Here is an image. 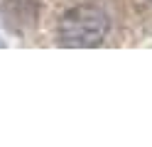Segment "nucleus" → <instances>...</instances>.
Listing matches in <instances>:
<instances>
[{"instance_id": "obj_1", "label": "nucleus", "mask_w": 152, "mask_h": 147, "mask_svg": "<svg viewBox=\"0 0 152 147\" xmlns=\"http://www.w3.org/2000/svg\"><path fill=\"white\" fill-rule=\"evenodd\" d=\"M110 29V17L101 5H74L56 25V39L64 47H98Z\"/></svg>"}, {"instance_id": "obj_2", "label": "nucleus", "mask_w": 152, "mask_h": 147, "mask_svg": "<svg viewBox=\"0 0 152 147\" xmlns=\"http://www.w3.org/2000/svg\"><path fill=\"white\" fill-rule=\"evenodd\" d=\"M0 17L15 34H27L39 17V0H3Z\"/></svg>"}, {"instance_id": "obj_3", "label": "nucleus", "mask_w": 152, "mask_h": 147, "mask_svg": "<svg viewBox=\"0 0 152 147\" xmlns=\"http://www.w3.org/2000/svg\"><path fill=\"white\" fill-rule=\"evenodd\" d=\"M0 44H3V42H0Z\"/></svg>"}, {"instance_id": "obj_4", "label": "nucleus", "mask_w": 152, "mask_h": 147, "mask_svg": "<svg viewBox=\"0 0 152 147\" xmlns=\"http://www.w3.org/2000/svg\"><path fill=\"white\" fill-rule=\"evenodd\" d=\"M150 3H152V0H150Z\"/></svg>"}]
</instances>
